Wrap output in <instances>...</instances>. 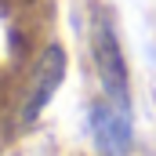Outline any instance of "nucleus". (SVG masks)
Here are the masks:
<instances>
[{"label": "nucleus", "instance_id": "obj_1", "mask_svg": "<svg viewBox=\"0 0 156 156\" xmlns=\"http://www.w3.org/2000/svg\"><path fill=\"white\" fill-rule=\"evenodd\" d=\"M94 66H98V80H102V98L131 113V76H127V62H123V51H120L109 22H98V29H94Z\"/></svg>", "mask_w": 156, "mask_h": 156}, {"label": "nucleus", "instance_id": "obj_2", "mask_svg": "<svg viewBox=\"0 0 156 156\" xmlns=\"http://www.w3.org/2000/svg\"><path fill=\"white\" fill-rule=\"evenodd\" d=\"M91 138H94V149L102 156H127L131 153V138H134L131 113L109 105L102 98L98 105H91Z\"/></svg>", "mask_w": 156, "mask_h": 156}, {"label": "nucleus", "instance_id": "obj_3", "mask_svg": "<svg viewBox=\"0 0 156 156\" xmlns=\"http://www.w3.org/2000/svg\"><path fill=\"white\" fill-rule=\"evenodd\" d=\"M62 76H66V51L58 44L44 47L37 62V73H33V83H29V94H26V109H22V120L33 123V120L47 109V102L55 98V91L62 87Z\"/></svg>", "mask_w": 156, "mask_h": 156}]
</instances>
